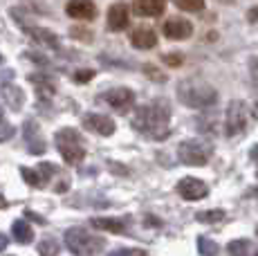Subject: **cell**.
<instances>
[{
    "instance_id": "13",
    "label": "cell",
    "mask_w": 258,
    "mask_h": 256,
    "mask_svg": "<svg viewBox=\"0 0 258 256\" xmlns=\"http://www.w3.org/2000/svg\"><path fill=\"white\" fill-rule=\"evenodd\" d=\"M83 126H86L88 131L97 133V135H112V133H115V121L106 115H99V112H88V115L83 117Z\"/></svg>"
},
{
    "instance_id": "16",
    "label": "cell",
    "mask_w": 258,
    "mask_h": 256,
    "mask_svg": "<svg viewBox=\"0 0 258 256\" xmlns=\"http://www.w3.org/2000/svg\"><path fill=\"white\" fill-rule=\"evenodd\" d=\"M164 7H166V0H135L133 3V12L144 18L160 16V14H164Z\"/></svg>"
},
{
    "instance_id": "1",
    "label": "cell",
    "mask_w": 258,
    "mask_h": 256,
    "mask_svg": "<svg viewBox=\"0 0 258 256\" xmlns=\"http://www.w3.org/2000/svg\"><path fill=\"white\" fill-rule=\"evenodd\" d=\"M168 121H171V108H168V103L164 99H160L137 108L135 117H133V128L140 131L142 135L160 142V140H166L168 133H171Z\"/></svg>"
},
{
    "instance_id": "15",
    "label": "cell",
    "mask_w": 258,
    "mask_h": 256,
    "mask_svg": "<svg viewBox=\"0 0 258 256\" xmlns=\"http://www.w3.org/2000/svg\"><path fill=\"white\" fill-rule=\"evenodd\" d=\"M25 140H27V151L34 155L45 153V140H41V133H38V124L34 119L25 121Z\"/></svg>"
},
{
    "instance_id": "31",
    "label": "cell",
    "mask_w": 258,
    "mask_h": 256,
    "mask_svg": "<svg viewBox=\"0 0 258 256\" xmlns=\"http://www.w3.org/2000/svg\"><path fill=\"white\" fill-rule=\"evenodd\" d=\"M25 58H32V61L41 63V66H49V58L43 56V54H34V52H25Z\"/></svg>"
},
{
    "instance_id": "25",
    "label": "cell",
    "mask_w": 258,
    "mask_h": 256,
    "mask_svg": "<svg viewBox=\"0 0 258 256\" xmlns=\"http://www.w3.org/2000/svg\"><path fill=\"white\" fill-rule=\"evenodd\" d=\"M173 3L184 12H202L205 9V0H173Z\"/></svg>"
},
{
    "instance_id": "38",
    "label": "cell",
    "mask_w": 258,
    "mask_h": 256,
    "mask_svg": "<svg viewBox=\"0 0 258 256\" xmlns=\"http://www.w3.org/2000/svg\"><path fill=\"white\" fill-rule=\"evenodd\" d=\"M25 216H29V218H32V220H36V223H43V218H41V216L32 214V211H27V214H25Z\"/></svg>"
},
{
    "instance_id": "11",
    "label": "cell",
    "mask_w": 258,
    "mask_h": 256,
    "mask_svg": "<svg viewBox=\"0 0 258 256\" xmlns=\"http://www.w3.org/2000/svg\"><path fill=\"white\" fill-rule=\"evenodd\" d=\"M66 14L77 21H94L97 18V5L92 0H70Z\"/></svg>"
},
{
    "instance_id": "30",
    "label": "cell",
    "mask_w": 258,
    "mask_h": 256,
    "mask_svg": "<svg viewBox=\"0 0 258 256\" xmlns=\"http://www.w3.org/2000/svg\"><path fill=\"white\" fill-rule=\"evenodd\" d=\"M162 61H164L166 66H171V68L182 66V56H180V54H164V56H162Z\"/></svg>"
},
{
    "instance_id": "4",
    "label": "cell",
    "mask_w": 258,
    "mask_h": 256,
    "mask_svg": "<svg viewBox=\"0 0 258 256\" xmlns=\"http://www.w3.org/2000/svg\"><path fill=\"white\" fill-rule=\"evenodd\" d=\"M56 149L58 153L63 155V160L70 166H79L86 157V149L81 144V135H79L74 128H63V131L56 133Z\"/></svg>"
},
{
    "instance_id": "23",
    "label": "cell",
    "mask_w": 258,
    "mask_h": 256,
    "mask_svg": "<svg viewBox=\"0 0 258 256\" xmlns=\"http://www.w3.org/2000/svg\"><path fill=\"white\" fill-rule=\"evenodd\" d=\"M21 173H23V178H25V182H27V184H32V186H45V178H43L41 173H38V171H34V169H21Z\"/></svg>"
},
{
    "instance_id": "6",
    "label": "cell",
    "mask_w": 258,
    "mask_h": 256,
    "mask_svg": "<svg viewBox=\"0 0 258 256\" xmlns=\"http://www.w3.org/2000/svg\"><path fill=\"white\" fill-rule=\"evenodd\" d=\"M247 121H249V108H247V103L240 99L231 101L229 108H227V117H225V133L229 137L240 135V133H245Z\"/></svg>"
},
{
    "instance_id": "29",
    "label": "cell",
    "mask_w": 258,
    "mask_h": 256,
    "mask_svg": "<svg viewBox=\"0 0 258 256\" xmlns=\"http://www.w3.org/2000/svg\"><path fill=\"white\" fill-rule=\"evenodd\" d=\"M14 133H16V131H14V126L9 124V121H5V124L0 126V142H7V140H12V137H14Z\"/></svg>"
},
{
    "instance_id": "2",
    "label": "cell",
    "mask_w": 258,
    "mask_h": 256,
    "mask_svg": "<svg viewBox=\"0 0 258 256\" xmlns=\"http://www.w3.org/2000/svg\"><path fill=\"white\" fill-rule=\"evenodd\" d=\"M177 99L184 103L186 108H211L218 101V90L207 81L200 79H184L175 90Z\"/></svg>"
},
{
    "instance_id": "28",
    "label": "cell",
    "mask_w": 258,
    "mask_h": 256,
    "mask_svg": "<svg viewBox=\"0 0 258 256\" xmlns=\"http://www.w3.org/2000/svg\"><path fill=\"white\" fill-rule=\"evenodd\" d=\"M70 34H72V38H81V41H92V34H90V29H83V27H72L70 29Z\"/></svg>"
},
{
    "instance_id": "43",
    "label": "cell",
    "mask_w": 258,
    "mask_h": 256,
    "mask_svg": "<svg viewBox=\"0 0 258 256\" xmlns=\"http://www.w3.org/2000/svg\"><path fill=\"white\" fill-rule=\"evenodd\" d=\"M254 256H258V252H256V254H254Z\"/></svg>"
},
{
    "instance_id": "14",
    "label": "cell",
    "mask_w": 258,
    "mask_h": 256,
    "mask_svg": "<svg viewBox=\"0 0 258 256\" xmlns=\"http://www.w3.org/2000/svg\"><path fill=\"white\" fill-rule=\"evenodd\" d=\"M131 43L137 47V50H151V47L157 45V34L153 27L140 25L131 32Z\"/></svg>"
},
{
    "instance_id": "21",
    "label": "cell",
    "mask_w": 258,
    "mask_h": 256,
    "mask_svg": "<svg viewBox=\"0 0 258 256\" xmlns=\"http://www.w3.org/2000/svg\"><path fill=\"white\" fill-rule=\"evenodd\" d=\"M225 211L222 209H207V211H198L196 214V220L198 223H205V225H213V223H220L225 220Z\"/></svg>"
},
{
    "instance_id": "40",
    "label": "cell",
    "mask_w": 258,
    "mask_h": 256,
    "mask_svg": "<svg viewBox=\"0 0 258 256\" xmlns=\"http://www.w3.org/2000/svg\"><path fill=\"white\" fill-rule=\"evenodd\" d=\"M5 124V112H3V108H0V126Z\"/></svg>"
},
{
    "instance_id": "42",
    "label": "cell",
    "mask_w": 258,
    "mask_h": 256,
    "mask_svg": "<svg viewBox=\"0 0 258 256\" xmlns=\"http://www.w3.org/2000/svg\"><path fill=\"white\" fill-rule=\"evenodd\" d=\"M256 236H258V227H256Z\"/></svg>"
},
{
    "instance_id": "33",
    "label": "cell",
    "mask_w": 258,
    "mask_h": 256,
    "mask_svg": "<svg viewBox=\"0 0 258 256\" xmlns=\"http://www.w3.org/2000/svg\"><path fill=\"white\" fill-rule=\"evenodd\" d=\"M94 77V72H77V75H74V79H77V81H90V79Z\"/></svg>"
},
{
    "instance_id": "8",
    "label": "cell",
    "mask_w": 258,
    "mask_h": 256,
    "mask_svg": "<svg viewBox=\"0 0 258 256\" xmlns=\"http://www.w3.org/2000/svg\"><path fill=\"white\" fill-rule=\"evenodd\" d=\"M177 194L182 196L184 200H202L207 198V194H209V186L205 184L200 178H182L177 182Z\"/></svg>"
},
{
    "instance_id": "32",
    "label": "cell",
    "mask_w": 258,
    "mask_h": 256,
    "mask_svg": "<svg viewBox=\"0 0 258 256\" xmlns=\"http://www.w3.org/2000/svg\"><path fill=\"white\" fill-rule=\"evenodd\" d=\"M247 21H249V23H258V5H254V7L247 12Z\"/></svg>"
},
{
    "instance_id": "34",
    "label": "cell",
    "mask_w": 258,
    "mask_h": 256,
    "mask_svg": "<svg viewBox=\"0 0 258 256\" xmlns=\"http://www.w3.org/2000/svg\"><path fill=\"white\" fill-rule=\"evenodd\" d=\"M245 198H258V184L249 186V189L245 191Z\"/></svg>"
},
{
    "instance_id": "18",
    "label": "cell",
    "mask_w": 258,
    "mask_h": 256,
    "mask_svg": "<svg viewBox=\"0 0 258 256\" xmlns=\"http://www.w3.org/2000/svg\"><path fill=\"white\" fill-rule=\"evenodd\" d=\"M90 225L94 229L108 231V234H126V223L119 218H92Z\"/></svg>"
},
{
    "instance_id": "35",
    "label": "cell",
    "mask_w": 258,
    "mask_h": 256,
    "mask_svg": "<svg viewBox=\"0 0 258 256\" xmlns=\"http://www.w3.org/2000/svg\"><path fill=\"white\" fill-rule=\"evenodd\" d=\"M249 160H251V162H258V144H254V146L249 149Z\"/></svg>"
},
{
    "instance_id": "22",
    "label": "cell",
    "mask_w": 258,
    "mask_h": 256,
    "mask_svg": "<svg viewBox=\"0 0 258 256\" xmlns=\"http://www.w3.org/2000/svg\"><path fill=\"white\" fill-rule=\"evenodd\" d=\"M198 252H200L202 256H218L220 247H218L216 240L207 238V236H200V238H198Z\"/></svg>"
},
{
    "instance_id": "17",
    "label": "cell",
    "mask_w": 258,
    "mask_h": 256,
    "mask_svg": "<svg viewBox=\"0 0 258 256\" xmlns=\"http://www.w3.org/2000/svg\"><path fill=\"white\" fill-rule=\"evenodd\" d=\"M0 99L7 103L12 110H21L25 101V92L14 83H0Z\"/></svg>"
},
{
    "instance_id": "10",
    "label": "cell",
    "mask_w": 258,
    "mask_h": 256,
    "mask_svg": "<svg viewBox=\"0 0 258 256\" xmlns=\"http://www.w3.org/2000/svg\"><path fill=\"white\" fill-rule=\"evenodd\" d=\"M162 32H164V36L168 41H184V38H188L193 34V25L186 21V18L175 16V18H168L164 23Z\"/></svg>"
},
{
    "instance_id": "20",
    "label": "cell",
    "mask_w": 258,
    "mask_h": 256,
    "mask_svg": "<svg viewBox=\"0 0 258 256\" xmlns=\"http://www.w3.org/2000/svg\"><path fill=\"white\" fill-rule=\"evenodd\" d=\"M227 252H229V256H251L254 254V243L247 238H236L227 245Z\"/></svg>"
},
{
    "instance_id": "12",
    "label": "cell",
    "mask_w": 258,
    "mask_h": 256,
    "mask_svg": "<svg viewBox=\"0 0 258 256\" xmlns=\"http://www.w3.org/2000/svg\"><path fill=\"white\" fill-rule=\"evenodd\" d=\"M128 23H131V7H128L126 3H115L108 9V27H110L112 32L126 29Z\"/></svg>"
},
{
    "instance_id": "24",
    "label": "cell",
    "mask_w": 258,
    "mask_h": 256,
    "mask_svg": "<svg viewBox=\"0 0 258 256\" xmlns=\"http://www.w3.org/2000/svg\"><path fill=\"white\" fill-rule=\"evenodd\" d=\"M58 243L54 238H43L41 243H38V254L41 256H56L58 254Z\"/></svg>"
},
{
    "instance_id": "37",
    "label": "cell",
    "mask_w": 258,
    "mask_h": 256,
    "mask_svg": "<svg viewBox=\"0 0 258 256\" xmlns=\"http://www.w3.org/2000/svg\"><path fill=\"white\" fill-rule=\"evenodd\" d=\"M249 112H251V117H254V119L258 121V101L251 103V110H249Z\"/></svg>"
},
{
    "instance_id": "39",
    "label": "cell",
    "mask_w": 258,
    "mask_h": 256,
    "mask_svg": "<svg viewBox=\"0 0 258 256\" xmlns=\"http://www.w3.org/2000/svg\"><path fill=\"white\" fill-rule=\"evenodd\" d=\"M3 207H7V200H5L3 194H0V209H3Z\"/></svg>"
},
{
    "instance_id": "36",
    "label": "cell",
    "mask_w": 258,
    "mask_h": 256,
    "mask_svg": "<svg viewBox=\"0 0 258 256\" xmlns=\"http://www.w3.org/2000/svg\"><path fill=\"white\" fill-rule=\"evenodd\" d=\"M7 245H9V238H7L5 234H0V252H3V249L7 247Z\"/></svg>"
},
{
    "instance_id": "7",
    "label": "cell",
    "mask_w": 258,
    "mask_h": 256,
    "mask_svg": "<svg viewBox=\"0 0 258 256\" xmlns=\"http://www.w3.org/2000/svg\"><path fill=\"white\" fill-rule=\"evenodd\" d=\"M101 99L106 101L112 110H117L123 115V112H128L133 106H135V92H133L131 88H112V90L103 92Z\"/></svg>"
},
{
    "instance_id": "5",
    "label": "cell",
    "mask_w": 258,
    "mask_h": 256,
    "mask_svg": "<svg viewBox=\"0 0 258 256\" xmlns=\"http://www.w3.org/2000/svg\"><path fill=\"white\" fill-rule=\"evenodd\" d=\"M213 153V146L205 140H184L177 146V157L186 166H205Z\"/></svg>"
},
{
    "instance_id": "9",
    "label": "cell",
    "mask_w": 258,
    "mask_h": 256,
    "mask_svg": "<svg viewBox=\"0 0 258 256\" xmlns=\"http://www.w3.org/2000/svg\"><path fill=\"white\" fill-rule=\"evenodd\" d=\"M23 29H25V34H27L34 43H38L41 47H45V50H54V52H61V43H58V36L54 32L43 29V27H36V25H27Z\"/></svg>"
},
{
    "instance_id": "3",
    "label": "cell",
    "mask_w": 258,
    "mask_h": 256,
    "mask_svg": "<svg viewBox=\"0 0 258 256\" xmlns=\"http://www.w3.org/2000/svg\"><path fill=\"white\" fill-rule=\"evenodd\" d=\"M66 247L70 249L74 256H97L106 247V238L97 234H90L83 227H70L63 236Z\"/></svg>"
},
{
    "instance_id": "19",
    "label": "cell",
    "mask_w": 258,
    "mask_h": 256,
    "mask_svg": "<svg viewBox=\"0 0 258 256\" xmlns=\"http://www.w3.org/2000/svg\"><path fill=\"white\" fill-rule=\"evenodd\" d=\"M12 234H14V238L23 245H27L34 240V229L27 225V220H16V223L12 225Z\"/></svg>"
},
{
    "instance_id": "27",
    "label": "cell",
    "mask_w": 258,
    "mask_h": 256,
    "mask_svg": "<svg viewBox=\"0 0 258 256\" xmlns=\"http://www.w3.org/2000/svg\"><path fill=\"white\" fill-rule=\"evenodd\" d=\"M108 256H146L144 249H135V247H121V249H115Z\"/></svg>"
},
{
    "instance_id": "26",
    "label": "cell",
    "mask_w": 258,
    "mask_h": 256,
    "mask_svg": "<svg viewBox=\"0 0 258 256\" xmlns=\"http://www.w3.org/2000/svg\"><path fill=\"white\" fill-rule=\"evenodd\" d=\"M142 70H144V75H146V77H151L153 81H162V83L166 81V75H164V72H162V70H157L155 66H151V63H146V66H144Z\"/></svg>"
},
{
    "instance_id": "41",
    "label": "cell",
    "mask_w": 258,
    "mask_h": 256,
    "mask_svg": "<svg viewBox=\"0 0 258 256\" xmlns=\"http://www.w3.org/2000/svg\"><path fill=\"white\" fill-rule=\"evenodd\" d=\"M0 63H3V54H0Z\"/></svg>"
}]
</instances>
